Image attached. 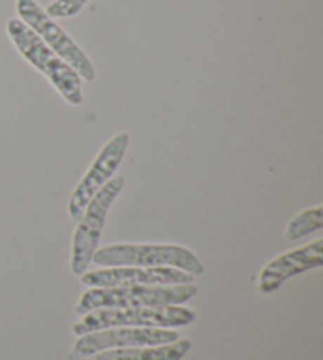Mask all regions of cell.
<instances>
[{
	"mask_svg": "<svg viewBox=\"0 0 323 360\" xmlns=\"http://www.w3.org/2000/svg\"><path fill=\"white\" fill-rule=\"evenodd\" d=\"M6 34L15 44L18 53L32 67L44 75L63 100L71 106H81L84 103L82 79L67 62L60 59L34 30L27 27L19 18L6 21Z\"/></svg>",
	"mask_w": 323,
	"mask_h": 360,
	"instance_id": "obj_1",
	"label": "cell"
},
{
	"mask_svg": "<svg viewBox=\"0 0 323 360\" xmlns=\"http://www.w3.org/2000/svg\"><path fill=\"white\" fill-rule=\"evenodd\" d=\"M92 262L101 267H173L192 276L205 272L197 256L177 243H112L96 250Z\"/></svg>",
	"mask_w": 323,
	"mask_h": 360,
	"instance_id": "obj_2",
	"label": "cell"
},
{
	"mask_svg": "<svg viewBox=\"0 0 323 360\" xmlns=\"http://www.w3.org/2000/svg\"><path fill=\"white\" fill-rule=\"evenodd\" d=\"M199 292L194 283L166 286H124V288H90L81 295L74 313L84 316L101 308H136L183 305Z\"/></svg>",
	"mask_w": 323,
	"mask_h": 360,
	"instance_id": "obj_3",
	"label": "cell"
},
{
	"mask_svg": "<svg viewBox=\"0 0 323 360\" xmlns=\"http://www.w3.org/2000/svg\"><path fill=\"white\" fill-rule=\"evenodd\" d=\"M196 321V313L182 305L136 307V308H101L84 314L71 330L77 337L111 327H159L173 329L186 327Z\"/></svg>",
	"mask_w": 323,
	"mask_h": 360,
	"instance_id": "obj_4",
	"label": "cell"
},
{
	"mask_svg": "<svg viewBox=\"0 0 323 360\" xmlns=\"http://www.w3.org/2000/svg\"><path fill=\"white\" fill-rule=\"evenodd\" d=\"M125 186L124 176H114L96 195L90 199L82 217L77 221L71 243V272L74 275L86 274L92 262L96 250L100 247V239L105 228L109 210Z\"/></svg>",
	"mask_w": 323,
	"mask_h": 360,
	"instance_id": "obj_5",
	"label": "cell"
},
{
	"mask_svg": "<svg viewBox=\"0 0 323 360\" xmlns=\"http://www.w3.org/2000/svg\"><path fill=\"white\" fill-rule=\"evenodd\" d=\"M16 13L21 21L30 27L54 53L63 59L82 81L93 82L96 70L88 56L73 38L65 32L37 0H15Z\"/></svg>",
	"mask_w": 323,
	"mask_h": 360,
	"instance_id": "obj_6",
	"label": "cell"
},
{
	"mask_svg": "<svg viewBox=\"0 0 323 360\" xmlns=\"http://www.w3.org/2000/svg\"><path fill=\"white\" fill-rule=\"evenodd\" d=\"M180 338V333L173 329L159 327H111L81 335L74 343L67 360H82L96 352L138 348V346H158L173 343Z\"/></svg>",
	"mask_w": 323,
	"mask_h": 360,
	"instance_id": "obj_7",
	"label": "cell"
},
{
	"mask_svg": "<svg viewBox=\"0 0 323 360\" xmlns=\"http://www.w3.org/2000/svg\"><path fill=\"white\" fill-rule=\"evenodd\" d=\"M128 144L129 133L120 131L101 147L98 155H96L93 163L90 165V168L81 179V182L76 185V188L68 199L67 210L71 221H79L90 199L114 177L115 171L120 168L121 162H124Z\"/></svg>",
	"mask_w": 323,
	"mask_h": 360,
	"instance_id": "obj_8",
	"label": "cell"
},
{
	"mask_svg": "<svg viewBox=\"0 0 323 360\" xmlns=\"http://www.w3.org/2000/svg\"><path fill=\"white\" fill-rule=\"evenodd\" d=\"M88 288L166 286L194 283V276L173 267H105L81 275Z\"/></svg>",
	"mask_w": 323,
	"mask_h": 360,
	"instance_id": "obj_9",
	"label": "cell"
},
{
	"mask_svg": "<svg viewBox=\"0 0 323 360\" xmlns=\"http://www.w3.org/2000/svg\"><path fill=\"white\" fill-rule=\"evenodd\" d=\"M323 266V240L317 239L312 243L292 252L276 256L262 269L258 275L257 291L268 295L279 289L284 283L295 275L305 274L308 270L320 269Z\"/></svg>",
	"mask_w": 323,
	"mask_h": 360,
	"instance_id": "obj_10",
	"label": "cell"
},
{
	"mask_svg": "<svg viewBox=\"0 0 323 360\" xmlns=\"http://www.w3.org/2000/svg\"><path fill=\"white\" fill-rule=\"evenodd\" d=\"M191 348V340L178 338L177 342L167 345L138 346V348H120L96 352V354L82 360H182Z\"/></svg>",
	"mask_w": 323,
	"mask_h": 360,
	"instance_id": "obj_11",
	"label": "cell"
},
{
	"mask_svg": "<svg viewBox=\"0 0 323 360\" xmlns=\"http://www.w3.org/2000/svg\"><path fill=\"white\" fill-rule=\"evenodd\" d=\"M323 228V207L322 205H315V207H309L301 210L296 214L292 220L289 221L286 231H284V237L289 242L300 240L303 237L309 236L315 231H320Z\"/></svg>",
	"mask_w": 323,
	"mask_h": 360,
	"instance_id": "obj_12",
	"label": "cell"
},
{
	"mask_svg": "<svg viewBox=\"0 0 323 360\" xmlns=\"http://www.w3.org/2000/svg\"><path fill=\"white\" fill-rule=\"evenodd\" d=\"M88 2L90 0H54L44 10L53 19H65L76 16Z\"/></svg>",
	"mask_w": 323,
	"mask_h": 360,
	"instance_id": "obj_13",
	"label": "cell"
}]
</instances>
